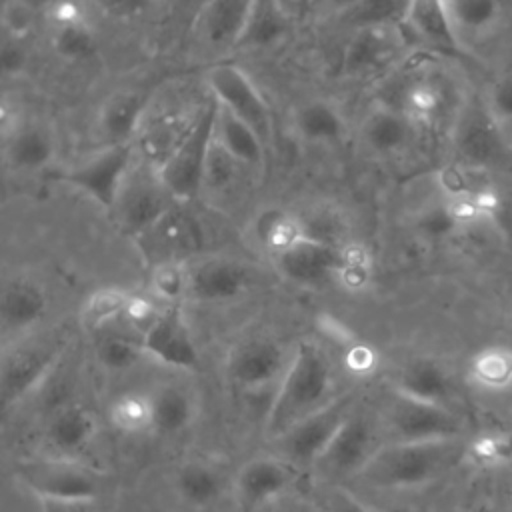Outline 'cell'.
Listing matches in <instances>:
<instances>
[{
  "mask_svg": "<svg viewBox=\"0 0 512 512\" xmlns=\"http://www.w3.org/2000/svg\"><path fill=\"white\" fill-rule=\"evenodd\" d=\"M286 512H320V510L310 504H288Z\"/></svg>",
  "mask_w": 512,
  "mask_h": 512,
  "instance_id": "56",
  "label": "cell"
},
{
  "mask_svg": "<svg viewBox=\"0 0 512 512\" xmlns=\"http://www.w3.org/2000/svg\"><path fill=\"white\" fill-rule=\"evenodd\" d=\"M188 296L198 302H226L250 286L248 268L232 258L210 256L188 266Z\"/></svg>",
  "mask_w": 512,
  "mask_h": 512,
  "instance_id": "15",
  "label": "cell"
},
{
  "mask_svg": "<svg viewBox=\"0 0 512 512\" xmlns=\"http://www.w3.org/2000/svg\"><path fill=\"white\" fill-rule=\"evenodd\" d=\"M290 16L280 0H254L236 46L268 48L286 38Z\"/></svg>",
  "mask_w": 512,
  "mask_h": 512,
  "instance_id": "28",
  "label": "cell"
},
{
  "mask_svg": "<svg viewBox=\"0 0 512 512\" xmlns=\"http://www.w3.org/2000/svg\"><path fill=\"white\" fill-rule=\"evenodd\" d=\"M284 278L300 286H324L338 276L342 258L340 248L312 238H302L290 248L274 254Z\"/></svg>",
  "mask_w": 512,
  "mask_h": 512,
  "instance_id": "14",
  "label": "cell"
},
{
  "mask_svg": "<svg viewBox=\"0 0 512 512\" xmlns=\"http://www.w3.org/2000/svg\"><path fill=\"white\" fill-rule=\"evenodd\" d=\"M40 512H94V500H38Z\"/></svg>",
  "mask_w": 512,
  "mask_h": 512,
  "instance_id": "52",
  "label": "cell"
},
{
  "mask_svg": "<svg viewBox=\"0 0 512 512\" xmlns=\"http://www.w3.org/2000/svg\"><path fill=\"white\" fill-rule=\"evenodd\" d=\"M254 0H204L198 12V32L212 48L236 46Z\"/></svg>",
  "mask_w": 512,
  "mask_h": 512,
  "instance_id": "22",
  "label": "cell"
},
{
  "mask_svg": "<svg viewBox=\"0 0 512 512\" xmlns=\"http://www.w3.org/2000/svg\"><path fill=\"white\" fill-rule=\"evenodd\" d=\"M410 0H360L338 18L356 28H370V26H396L402 24L408 12Z\"/></svg>",
  "mask_w": 512,
  "mask_h": 512,
  "instance_id": "35",
  "label": "cell"
},
{
  "mask_svg": "<svg viewBox=\"0 0 512 512\" xmlns=\"http://www.w3.org/2000/svg\"><path fill=\"white\" fill-rule=\"evenodd\" d=\"M98 424L94 416L78 404L58 408L46 424V440L62 458H74L96 436Z\"/></svg>",
  "mask_w": 512,
  "mask_h": 512,
  "instance_id": "24",
  "label": "cell"
},
{
  "mask_svg": "<svg viewBox=\"0 0 512 512\" xmlns=\"http://www.w3.org/2000/svg\"><path fill=\"white\" fill-rule=\"evenodd\" d=\"M188 266L178 260L158 262L150 274V288L158 300L176 302L188 296Z\"/></svg>",
  "mask_w": 512,
  "mask_h": 512,
  "instance_id": "41",
  "label": "cell"
},
{
  "mask_svg": "<svg viewBox=\"0 0 512 512\" xmlns=\"http://www.w3.org/2000/svg\"><path fill=\"white\" fill-rule=\"evenodd\" d=\"M28 54L18 36L6 38L2 44V68L6 74H18L26 66Z\"/></svg>",
  "mask_w": 512,
  "mask_h": 512,
  "instance_id": "50",
  "label": "cell"
},
{
  "mask_svg": "<svg viewBox=\"0 0 512 512\" xmlns=\"http://www.w3.org/2000/svg\"><path fill=\"white\" fill-rule=\"evenodd\" d=\"M468 454L462 438L428 442H384L358 478L374 488H418L444 476Z\"/></svg>",
  "mask_w": 512,
  "mask_h": 512,
  "instance_id": "1",
  "label": "cell"
},
{
  "mask_svg": "<svg viewBox=\"0 0 512 512\" xmlns=\"http://www.w3.org/2000/svg\"><path fill=\"white\" fill-rule=\"evenodd\" d=\"M112 422L128 434L152 428V396L140 392H126L110 406Z\"/></svg>",
  "mask_w": 512,
  "mask_h": 512,
  "instance_id": "38",
  "label": "cell"
},
{
  "mask_svg": "<svg viewBox=\"0 0 512 512\" xmlns=\"http://www.w3.org/2000/svg\"><path fill=\"white\" fill-rule=\"evenodd\" d=\"M306 2H308V0H306Z\"/></svg>",
  "mask_w": 512,
  "mask_h": 512,
  "instance_id": "59",
  "label": "cell"
},
{
  "mask_svg": "<svg viewBox=\"0 0 512 512\" xmlns=\"http://www.w3.org/2000/svg\"><path fill=\"white\" fill-rule=\"evenodd\" d=\"M206 80L212 98L222 108L250 124L268 146L274 136L272 112L250 76L234 64H216L208 70Z\"/></svg>",
  "mask_w": 512,
  "mask_h": 512,
  "instance_id": "9",
  "label": "cell"
},
{
  "mask_svg": "<svg viewBox=\"0 0 512 512\" xmlns=\"http://www.w3.org/2000/svg\"><path fill=\"white\" fill-rule=\"evenodd\" d=\"M450 12L458 36H482L494 28L500 16L498 0H450Z\"/></svg>",
  "mask_w": 512,
  "mask_h": 512,
  "instance_id": "36",
  "label": "cell"
},
{
  "mask_svg": "<svg viewBox=\"0 0 512 512\" xmlns=\"http://www.w3.org/2000/svg\"><path fill=\"white\" fill-rule=\"evenodd\" d=\"M326 8H332V10H336L338 14H342L344 10H348L350 6H354L356 2H360V0H320Z\"/></svg>",
  "mask_w": 512,
  "mask_h": 512,
  "instance_id": "54",
  "label": "cell"
},
{
  "mask_svg": "<svg viewBox=\"0 0 512 512\" xmlns=\"http://www.w3.org/2000/svg\"><path fill=\"white\" fill-rule=\"evenodd\" d=\"M416 126L436 124L446 110L444 86L432 78H416L402 86L398 106Z\"/></svg>",
  "mask_w": 512,
  "mask_h": 512,
  "instance_id": "32",
  "label": "cell"
},
{
  "mask_svg": "<svg viewBox=\"0 0 512 512\" xmlns=\"http://www.w3.org/2000/svg\"><path fill=\"white\" fill-rule=\"evenodd\" d=\"M222 490L224 476L208 462L192 460L182 464L176 472V492L188 506H210L222 496Z\"/></svg>",
  "mask_w": 512,
  "mask_h": 512,
  "instance_id": "31",
  "label": "cell"
},
{
  "mask_svg": "<svg viewBox=\"0 0 512 512\" xmlns=\"http://www.w3.org/2000/svg\"><path fill=\"white\" fill-rule=\"evenodd\" d=\"M290 358L286 360L284 350L278 342L256 336L236 344L228 356L230 380L248 392L262 390L272 382H280Z\"/></svg>",
  "mask_w": 512,
  "mask_h": 512,
  "instance_id": "12",
  "label": "cell"
},
{
  "mask_svg": "<svg viewBox=\"0 0 512 512\" xmlns=\"http://www.w3.org/2000/svg\"><path fill=\"white\" fill-rule=\"evenodd\" d=\"M458 228H460V226H458L456 220L452 218V214H450L446 202L428 206L426 210H422V212L418 214V230H420L426 238H432V240L446 238V236H450L452 232H456Z\"/></svg>",
  "mask_w": 512,
  "mask_h": 512,
  "instance_id": "46",
  "label": "cell"
},
{
  "mask_svg": "<svg viewBox=\"0 0 512 512\" xmlns=\"http://www.w3.org/2000/svg\"><path fill=\"white\" fill-rule=\"evenodd\" d=\"M352 412V396L342 394L328 402L318 412L306 416L284 434L276 436L274 442L280 448V458L288 460L290 464H316L344 420Z\"/></svg>",
  "mask_w": 512,
  "mask_h": 512,
  "instance_id": "7",
  "label": "cell"
},
{
  "mask_svg": "<svg viewBox=\"0 0 512 512\" xmlns=\"http://www.w3.org/2000/svg\"><path fill=\"white\" fill-rule=\"evenodd\" d=\"M394 392L418 402L448 406L452 380L440 362L432 358H416L396 376Z\"/></svg>",
  "mask_w": 512,
  "mask_h": 512,
  "instance_id": "23",
  "label": "cell"
},
{
  "mask_svg": "<svg viewBox=\"0 0 512 512\" xmlns=\"http://www.w3.org/2000/svg\"><path fill=\"white\" fill-rule=\"evenodd\" d=\"M470 456L486 466H498L512 460V434L488 432L480 434L468 446Z\"/></svg>",
  "mask_w": 512,
  "mask_h": 512,
  "instance_id": "45",
  "label": "cell"
},
{
  "mask_svg": "<svg viewBox=\"0 0 512 512\" xmlns=\"http://www.w3.org/2000/svg\"><path fill=\"white\" fill-rule=\"evenodd\" d=\"M46 292L30 278H12L2 290V324L10 332L34 326L46 312Z\"/></svg>",
  "mask_w": 512,
  "mask_h": 512,
  "instance_id": "26",
  "label": "cell"
},
{
  "mask_svg": "<svg viewBox=\"0 0 512 512\" xmlns=\"http://www.w3.org/2000/svg\"><path fill=\"white\" fill-rule=\"evenodd\" d=\"M50 2H52V0H18V4H20V6H24V8H26V10H30V12H34V10H42V8L50 6Z\"/></svg>",
  "mask_w": 512,
  "mask_h": 512,
  "instance_id": "55",
  "label": "cell"
},
{
  "mask_svg": "<svg viewBox=\"0 0 512 512\" xmlns=\"http://www.w3.org/2000/svg\"><path fill=\"white\" fill-rule=\"evenodd\" d=\"M292 482L294 464L276 456H258L240 468L236 476V490L240 502L254 508L284 496Z\"/></svg>",
  "mask_w": 512,
  "mask_h": 512,
  "instance_id": "17",
  "label": "cell"
},
{
  "mask_svg": "<svg viewBox=\"0 0 512 512\" xmlns=\"http://www.w3.org/2000/svg\"><path fill=\"white\" fill-rule=\"evenodd\" d=\"M216 114L218 102L212 98L158 166V174L176 202L192 200L206 184L216 134Z\"/></svg>",
  "mask_w": 512,
  "mask_h": 512,
  "instance_id": "3",
  "label": "cell"
},
{
  "mask_svg": "<svg viewBox=\"0 0 512 512\" xmlns=\"http://www.w3.org/2000/svg\"><path fill=\"white\" fill-rule=\"evenodd\" d=\"M396 26L356 28L342 54V72L364 78L386 68L398 52Z\"/></svg>",
  "mask_w": 512,
  "mask_h": 512,
  "instance_id": "18",
  "label": "cell"
},
{
  "mask_svg": "<svg viewBox=\"0 0 512 512\" xmlns=\"http://www.w3.org/2000/svg\"><path fill=\"white\" fill-rule=\"evenodd\" d=\"M134 166V144H112L96 152L92 158L66 172L62 180L82 190L100 206L112 210L120 188Z\"/></svg>",
  "mask_w": 512,
  "mask_h": 512,
  "instance_id": "10",
  "label": "cell"
},
{
  "mask_svg": "<svg viewBox=\"0 0 512 512\" xmlns=\"http://www.w3.org/2000/svg\"><path fill=\"white\" fill-rule=\"evenodd\" d=\"M304 230L306 238L332 244V246H344V222L342 216H338L334 210L328 208H318L310 212L308 216L298 218Z\"/></svg>",
  "mask_w": 512,
  "mask_h": 512,
  "instance_id": "44",
  "label": "cell"
},
{
  "mask_svg": "<svg viewBox=\"0 0 512 512\" xmlns=\"http://www.w3.org/2000/svg\"><path fill=\"white\" fill-rule=\"evenodd\" d=\"M54 48L56 52L66 60H88L96 52V36L90 30V26L84 22V18L74 22L56 24L54 30Z\"/></svg>",
  "mask_w": 512,
  "mask_h": 512,
  "instance_id": "39",
  "label": "cell"
},
{
  "mask_svg": "<svg viewBox=\"0 0 512 512\" xmlns=\"http://www.w3.org/2000/svg\"><path fill=\"white\" fill-rule=\"evenodd\" d=\"M104 12L116 18H134L142 14L152 0H96Z\"/></svg>",
  "mask_w": 512,
  "mask_h": 512,
  "instance_id": "51",
  "label": "cell"
},
{
  "mask_svg": "<svg viewBox=\"0 0 512 512\" xmlns=\"http://www.w3.org/2000/svg\"><path fill=\"white\" fill-rule=\"evenodd\" d=\"M216 142L240 166H260L264 162L266 144L256 134V130L220 104L216 114Z\"/></svg>",
  "mask_w": 512,
  "mask_h": 512,
  "instance_id": "29",
  "label": "cell"
},
{
  "mask_svg": "<svg viewBox=\"0 0 512 512\" xmlns=\"http://www.w3.org/2000/svg\"><path fill=\"white\" fill-rule=\"evenodd\" d=\"M146 356L174 370H196L198 350L180 310L166 308L142 334Z\"/></svg>",
  "mask_w": 512,
  "mask_h": 512,
  "instance_id": "13",
  "label": "cell"
},
{
  "mask_svg": "<svg viewBox=\"0 0 512 512\" xmlns=\"http://www.w3.org/2000/svg\"><path fill=\"white\" fill-rule=\"evenodd\" d=\"M414 128L416 124L400 108L378 104L364 116L360 136L372 152L390 156L408 148Z\"/></svg>",
  "mask_w": 512,
  "mask_h": 512,
  "instance_id": "21",
  "label": "cell"
},
{
  "mask_svg": "<svg viewBox=\"0 0 512 512\" xmlns=\"http://www.w3.org/2000/svg\"><path fill=\"white\" fill-rule=\"evenodd\" d=\"M20 482L36 500H94L98 494L96 476L74 458H38L20 466Z\"/></svg>",
  "mask_w": 512,
  "mask_h": 512,
  "instance_id": "8",
  "label": "cell"
},
{
  "mask_svg": "<svg viewBox=\"0 0 512 512\" xmlns=\"http://www.w3.org/2000/svg\"><path fill=\"white\" fill-rule=\"evenodd\" d=\"M298 134L314 144H334L344 136V118L326 100H312L298 108L294 116Z\"/></svg>",
  "mask_w": 512,
  "mask_h": 512,
  "instance_id": "34",
  "label": "cell"
},
{
  "mask_svg": "<svg viewBox=\"0 0 512 512\" xmlns=\"http://www.w3.org/2000/svg\"><path fill=\"white\" fill-rule=\"evenodd\" d=\"M402 24L416 40L432 50L446 54L460 52V36L452 20L450 0H410Z\"/></svg>",
  "mask_w": 512,
  "mask_h": 512,
  "instance_id": "20",
  "label": "cell"
},
{
  "mask_svg": "<svg viewBox=\"0 0 512 512\" xmlns=\"http://www.w3.org/2000/svg\"><path fill=\"white\" fill-rule=\"evenodd\" d=\"M380 512H418V510L412 508V506H406V504H394V506L382 508Z\"/></svg>",
  "mask_w": 512,
  "mask_h": 512,
  "instance_id": "57",
  "label": "cell"
},
{
  "mask_svg": "<svg viewBox=\"0 0 512 512\" xmlns=\"http://www.w3.org/2000/svg\"><path fill=\"white\" fill-rule=\"evenodd\" d=\"M452 138L458 164L466 168L488 172L512 164V150L504 140L502 126L486 106H466L454 122Z\"/></svg>",
  "mask_w": 512,
  "mask_h": 512,
  "instance_id": "4",
  "label": "cell"
},
{
  "mask_svg": "<svg viewBox=\"0 0 512 512\" xmlns=\"http://www.w3.org/2000/svg\"><path fill=\"white\" fill-rule=\"evenodd\" d=\"M58 350L54 346L32 344L18 346L6 354L2 364V396L4 402H18L32 392L50 374Z\"/></svg>",
  "mask_w": 512,
  "mask_h": 512,
  "instance_id": "19",
  "label": "cell"
},
{
  "mask_svg": "<svg viewBox=\"0 0 512 512\" xmlns=\"http://www.w3.org/2000/svg\"><path fill=\"white\" fill-rule=\"evenodd\" d=\"M324 512H372L360 498L344 486H330L324 492Z\"/></svg>",
  "mask_w": 512,
  "mask_h": 512,
  "instance_id": "49",
  "label": "cell"
},
{
  "mask_svg": "<svg viewBox=\"0 0 512 512\" xmlns=\"http://www.w3.org/2000/svg\"><path fill=\"white\" fill-rule=\"evenodd\" d=\"M332 366L324 350L314 342H300L290 356L288 368L278 382L266 416L272 438L318 412L332 402Z\"/></svg>",
  "mask_w": 512,
  "mask_h": 512,
  "instance_id": "2",
  "label": "cell"
},
{
  "mask_svg": "<svg viewBox=\"0 0 512 512\" xmlns=\"http://www.w3.org/2000/svg\"><path fill=\"white\" fill-rule=\"evenodd\" d=\"M372 366V352L366 348H354L350 352V368L354 370H370Z\"/></svg>",
  "mask_w": 512,
  "mask_h": 512,
  "instance_id": "53",
  "label": "cell"
},
{
  "mask_svg": "<svg viewBox=\"0 0 512 512\" xmlns=\"http://www.w3.org/2000/svg\"><path fill=\"white\" fill-rule=\"evenodd\" d=\"M380 446L376 420L350 412L316 466L328 476H358Z\"/></svg>",
  "mask_w": 512,
  "mask_h": 512,
  "instance_id": "11",
  "label": "cell"
},
{
  "mask_svg": "<svg viewBox=\"0 0 512 512\" xmlns=\"http://www.w3.org/2000/svg\"><path fill=\"white\" fill-rule=\"evenodd\" d=\"M174 198L164 186L158 168L132 166L112 212L118 224L132 236H142L148 232L172 206Z\"/></svg>",
  "mask_w": 512,
  "mask_h": 512,
  "instance_id": "5",
  "label": "cell"
},
{
  "mask_svg": "<svg viewBox=\"0 0 512 512\" xmlns=\"http://www.w3.org/2000/svg\"><path fill=\"white\" fill-rule=\"evenodd\" d=\"M486 108L500 126L512 122V70L504 72L492 84Z\"/></svg>",
  "mask_w": 512,
  "mask_h": 512,
  "instance_id": "47",
  "label": "cell"
},
{
  "mask_svg": "<svg viewBox=\"0 0 512 512\" xmlns=\"http://www.w3.org/2000/svg\"><path fill=\"white\" fill-rule=\"evenodd\" d=\"M146 114V96L136 90H118L102 104L98 130L106 146L130 144Z\"/></svg>",
  "mask_w": 512,
  "mask_h": 512,
  "instance_id": "25",
  "label": "cell"
},
{
  "mask_svg": "<svg viewBox=\"0 0 512 512\" xmlns=\"http://www.w3.org/2000/svg\"><path fill=\"white\" fill-rule=\"evenodd\" d=\"M96 356L106 370L126 372L134 368L146 352L142 340H134L124 334H108L98 342Z\"/></svg>",
  "mask_w": 512,
  "mask_h": 512,
  "instance_id": "40",
  "label": "cell"
},
{
  "mask_svg": "<svg viewBox=\"0 0 512 512\" xmlns=\"http://www.w3.org/2000/svg\"><path fill=\"white\" fill-rule=\"evenodd\" d=\"M130 302V294L122 288L108 286L88 296L82 306V322L90 330H100L122 318Z\"/></svg>",
  "mask_w": 512,
  "mask_h": 512,
  "instance_id": "37",
  "label": "cell"
},
{
  "mask_svg": "<svg viewBox=\"0 0 512 512\" xmlns=\"http://www.w3.org/2000/svg\"><path fill=\"white\" fill-rule=\"evenodd\" d=\"M152 396V428L162 434H180L196 418V400L190 390L166 384Z\"/></svg>",
  "mask_w": 512,
  "mask_h": 512,
  "instance_id": "30",
  "label": "cell"
},
{
  "mask_svg": "<svg viewBox=\"0 0 512 512\" xmlns=\"http://www.w3.org/2000/svg\"><path fill=\"white\" fill-rule=\"evenodd\" d=\"M340 270L336 280L348 290H362L370 280V254L368 248L358 242H346L340 246Z\"/></svg>",
  "mask_w": 512,
  "mask_h": 512,
  "instance_id": "43",
  "label": "cell"
},
{
  "mask_svg": "<svg viewBox=\"0 0 512 512\" xmlns=\"http://www.w3.org/2000/svg\"><path fill=\"white\" fill-rule=\"evenodd\" d=\"M468 376L474 386L486 392L512 390V348L492 344L478 350L470 360Z\"/></svg>",
  "mask_w": 512,
  "mask_h": 512,
  "instance_id": "33",
  "label": "cell"
},
{
  "mask_svg": "<svg viewBox=\"0 0 512 512\" xmlns=\"http://www.w3.org/2000/svg\"><path fill=\"white\" fill-rule=\"evenodd\" d=\"M460 428V420L448 406L418 402L396 392L382 416V430L388 434V442L460 438Z\"/></svg>",
  "mask_w": 512,
  "mask_h": 512,
  "instance_id": "6",
  "label": "cell"
},
{
  "mask_svg": "<svg viewBox=\"0 0 512 512\" xmlns=\"http://www.w3.org/2000/svg\"><path fill=\"white\" fill-rule=\"evenodd\" d=\"M6 156L18 170L44 168L54 156V136L42 124H14L6 136Z\"/></svg>",
  "mask_w": 512,
  "mask_h": 512,
  "instance_id": "27",
  "label": "cell"
},
{
  "mask_svg": "<svg viewBox=\"0 0 512 512\" xmlns=\"http://www.w3.org/2000/svg\"><path fill=\"white\" fill-rule=\"evenodd\" d=\"M140 240L144 242L146 254L156 258L154 264L168 260L182 262V256H190L202 246V230L192 214L174 204Z\"/></svg>",
  "mask_w": 512,
  "mask_h": 512,
  "instance_id": "16",
  "label": "cell"
},
{
  "mask_svg": "<svg viewBox=\"0 0 512 512\" xmlns=\"http://www.w3.org/2000/svg\"><path fill=\"white\" fill-rule=\"evenodd\" d=\"M162 310H158L154 306V302H150L148 298L142 296H130L128 308L124 312V318L128 320L130 326H134L136 330H140L142 334L154 324V320L160 316Z\"/></svg>",
  "mask_w": 512,
  "mask_h": 512,
  "instance_id": "48",
  "label": "cell"
},
{
  "mask_svg": "<svg viewBox=\"0 0 512 512\" xmlns=\"http://www.w3.org/2000/svg\"><path fill=\"white\" fill-rule=\"evenodd\" d=\"M470 512H496V510H494V508H490V506H486V504H480V506L472 508Z\"/></svg>",
  "mask_w": 512,
  "mask_h": 512,
  "instance_id": "58",
  "label": "cell"
},
{
  "mask_svg": "<svg viewBox=\"0 0 512 512\" xmlns=\"http://www.w3.org/2000/svg\"><path fill=\"white\" fill-rule=\"evenodd\" d=\"M260 238L264 240V244L274 250V254L290 248L292 244H296L298 240L306 238L302 224L296 216H288V214H280V212H270L266 214L260 224Z\"/></svg>",
  "mask_w": 512,
  "mask_h": 512,
  "instance_id": "42",
  "label": "cell"
}]
</instances>
